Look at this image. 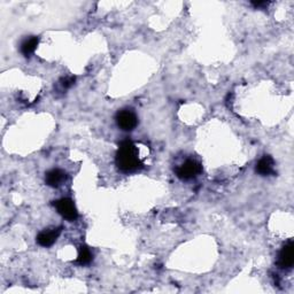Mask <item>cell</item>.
Returning <instances> with one entry per match:
<instances>
[{"label":"cell","instance_id":"6da1fadb","mask_svg":"<svg viewBox=\"0 0 294 294\" xmlns=\"http://www.w3.org/2000/svg\"><path fill=\"white\" fill-rule=\"evenodd\" d=\"M117 168L124 173H134L143 168V162L138 156V150L131 140L122 142L116 153Z\"/></svg>","mask_w":294,"mask_h":294},{"label":"cell","instance_id":"7a4b0ae2","mask_svg":"<svg viewBox=\"0 0 294 294\" xmlns=\"http://www.w3.org/2000/svg\"><path fill=\"white\" fill-rule=\"evenodd\" d=\"M203 171V167L195 160H187L176 169L177 177L183 181L195 178Z\"/></svg>","mask_w":294,"mask_h":294},{"label":"cell","instance_id":"3957f363","mask_svg":"<svg viewBox=\"0 0 294 294\" xmlns=\"http://www.w3.org/2000/svg\"><path fill=\"white\" fill-rule=\"evenodd\" d=\"M54 206L58 213L62 216L63 218L67 219V221H75V219L78 217V213L77 209L74 205L73 200L69 198H62L58 201H55Z\"/></svg>","mask_w":294,"mask_h":294},{"label":"cell","instance_id":"277c9868","mask_svg":"<svg viewBox=\"0 0 294 294\" xmlns=\"http://www.w3.org/2000/svg\"><path fill=\"white\" fill-rule=\"evenodd\" d=\"M116 123L122 130L131 131L137 126L138 118L130 109H122L116 114Z\"/></svg>","mask_w":294,"mask_h":294},{"label":"cell","instance_id":"5b68a950","mask_svg":"<svg viewBox=\"0 0 294 294\" xmlns=\"http://www.w3.org/2000/svg\"><path fill=\"white\" fill-rule=\"evenodd\" d=\"M294 263V246L293 241L289 240L285 244L278 256V265L283 269H291Z\"/></svg>","mask_w":294,"mask_h":294},{"label":"cell","instance_id":"8992f818","mask_svg":"<svg viewBox=\"0 0 294 294\" xmlns=\"http://www.w3.org/2000/svg\"><path fill=\"white\" fill-rule=\"evenodd\" d=\"M61 235V227H53V229H47L42 231L37 236V243L42 247H50L53 245L56 239Z\"/></svg>","mask_w":294,"mask_h":294},{"label":"cell","instance_id":"52a82bcc","mask_svg":"<svg viewBox=\"0 0 294 294\" xmlns=\"http://www.w3.org/2000/svg\"><path fill=\"white\" fill-rule=\"evenodd\" d=\"M67 179V174L61 169H52L45 176V182L48 186L58 187Z\"/></svg>","mask_w":294,"mask_h":294},{"label":"cell","instance_id":"ba28073f","mask_svg":"<svg viewBox=\"0 0 294 294\" xmlns=\"http://www.w3.org/2000/svg\"><path fill=\"white\" fill-rule=\"evenodd\" d=\"M256 173L261 176H268L274 174V160L269 155H265L256 164Z\"/></svg>","mask_w":294,"mask_h":294},{"label":"cell","instance_id":"9c48e42d","mask_svg":"<svg viewBox=\"0 0 294 294\" xmlns=\"http://www.w3.org/2000/svg\"><path fill=\"white\" fill-rule=\"evenodd\" d=\"M38 44H39L38 37H31L27 39V41H24L21 45L22 54H23L24 56H30L35 51H36Z\"/></svg>","mask_w":294,"mask_h":294},{"label":"cell","instance_id":"30bf717a","mask_svg":"<svg viewBox=\"0 0 294 294\" xmlns=\"http://www.w3.org/2000/svg\"><path fill=\"white\" fill-rule=\"evenodd\" d=\"M92 258H93V255H92L90 248L86 246H82L80 248V253H78L76 263L80 266H86L92 261Z\"/></svg>","mask_w":294,"mask_h":294},{"label":"cell","instance_id":"8fae6325","mask_svg":"<svg viewBox=\"0 0 294 294\" xmlns=\"http://www.w3.org/2000/svg\"><path fill=\"white\" fill-rule=\"evenodd\" d=\"M74 83H75V77H66L62 78V81H61V85H62L64 89H68V87L72 86Z\"/></svg>","mask_w":294,"mask_h":294},{"label":"cell","instance_id":"7c38bea8","mask_svg":"<svg viewBox=\"0 0 294 294\" xmlns=\"http://www.w3.org/2000/svg\"><path fill=\"white\" fill-rule=\"evenodd\" d=\"M252 4H253L254 6H256V7H261V6H267L269 3H268V2H257V3L254 2Z\"/></svg>","mask_w":294,"mask_h":294}]
</instances>
